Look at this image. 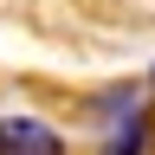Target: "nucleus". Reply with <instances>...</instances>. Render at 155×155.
Segmentation results:
<instances>
[{
	"instance_id": "f03ea898",
	"label": "nucleus",
	"mask_w": 155,
	"mask_h": 155,
	"mask_svg": "<svg viewBox=\"0 0 155 155\" xmlns=\"http://www.w3.org/2000/svg\"><path fill=\"white\" fill-rule=\"evenodd\" d=\"M136 149H142V123H136V116H123V136L110 142V155H136Z\"/></svg>"
},
{
	"instance_id": "f257e3e1",
	"label": "nucleus",
	"mask_w": 155,
	"mask_h": 155,
	"mask_svg": "<svg viewBox=\"0 0 155 155\" xmlns=\"http://www.w3.org/2000/svg\"><path fill=\"white\" fill-rule=\"evenodd\" d=\"M0 155H65V142L39 116H0Z\"/></svg>"
}]
</instances>
